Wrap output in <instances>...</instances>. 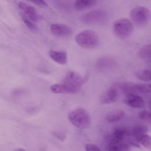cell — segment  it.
<instances>
[{
  "mask_svg": "<svg viewBox=\"0 0 151 151\" xmlns=\"http://www.w3.org/2000/svg\"><path fill=\"white\" fill-rule=\"evenodd\" d=\"M70 122L80 129H86L91 125V117L88 112L83 108H77L68 114Z\"/></svg>",
  "mask_w": 151,
  "mask_h": 151,
  "instance_id": "1",
  "label": "cell"
},
{
  "mask_svg": "<svg viewBox=\"0 0 151 151\" xmlns=\"http://www.w3.org/2000/svg\"><path fill=\"white\" fill-rule=\"evenodd\" d=\"M77 44L86 49H92L98 46L100 40L96 32L91 29H86L80 32L76 37Z\"/></svg>",
  "mask_w": 151,
  "mask_h": 151,
  "instance_id": "2",
  "label": "cell"
},
{
  "mask_svg": "<svg viewBox=\"0 0 151 151\" xmlns=\"http://www.w3.org/2000/svg\"><path fill=\"white\" fill-rule=\"evenodd\" d=\"M133 31V24L126 18L117 20L113 24V32L116 37L124 40L129 37Z\"/></svg>",
  "mask_w": 151,
  "mask_h": 151,
  "instance_id": "3",
  "label": "cell"
},
{
  "mask_svg": "<svg viewBox=\"0 0 151 151\" xmlns=\"http://www.w3.org/2000/svg\"><path fill=\"white\" fill-rule=\"evenodd\" d=\"M149 11L143 6L136 7L130 12L132 21L137 26H143L146 24L149 21Z\"/></svg>",
  "mask_w": 151,
  "mask_h": 151,
  "instance_id": "4",
  "label": "cell"
},
{
  "mask_svg": "<svg viewBox=\"0 0 151 151\" xmlns=\"http://www.w3.org/2000/svg\"><path fill=\"white\" fill-rule=\"evenodd\" d=\"M122 91L127 94H131L134 92L150 93L151 84H137L133 83H125L121 86Z\"/></svg>",
  "mask_w": 151,
  "mask_h": 151,
  "instance_id": "5",
  "label": "cell"
},
{
  "mask_svg": "<svg viewBox=\"0 0 151 151\" xmlns=\"http://www.w3.org/2000/svg\"><path fill=\"white\" fill-rule=\"evenodd\" d=\"M106 17L107 14L104 11L94 10L83 15L81 17V21L85 24H92L101 22Z\"/></svg>",
  "mask_w": 151,
  "mask_h": 151,
  "instance_id": "6",
  "label": "cell"
},
{
  "mask_svg": "<svg viewBox=\"0 0 151 151\" xmlns=\"http://www.w3.org/2000/svg\"><path fill=\"white\" fill-rule=\"evenodd\" d=\"M51 33L57 37L67 38L73 34L72 29L67 25L63 24H53L50 26Z\"/></svg>",
  "mask_w": 151,
  "mask_h": 151,
  "instance_id": "7",
  "label": "cell"
},
{
  "mask_svg": "<svg viewBox=\"0 0 151 151\" xmlns=\"http://www.w3.org/2000/svg\"><path fill=\"white\" fill-rule=\"evenodd\" d=\"M124 103L130 107L140 109L145 106V103L143 99L136 94H127L124 99Z\"/></svg>",
  "mask_w": 151,
  "mask_h": 151,
  "instance_id": "8",
  "label": "cell"
},
{
  "mask_svg": "<svg viewBox=\"0 0 151 151\" xmlns=\"http://www.w3.org/2000/svg\"><path fill=\"white\" fill-rule=\"evenodd\" d=\"M63 83L79 88L84 83V78L78 73L74 71H70L64 77Z\"/></svg>",
  "mask_w": 151,
  "mask_h": 151,
  "instance_id": "9",
  "label": "cell"
},
{
  "mask_svg": "<svg viewBox=\"0 0 151 151\" xmlns=\"http://www.w3.org/2000/svg\"><path fill=\"white\" fill-rule=\"evenodd\" d=\"M78 90V88L67 84L65 83L62 84H55L50 87V90L56 94L64 93V94H70L74 93Z\"/></svg>",
  "mask_w": 151,
  "mask_h": 151,
  "instance_id": "10",
  "label": "cell"
},
{
  "mask_svg": "<svg viewBox=\"0 0 151 151\" xmlns=\"http://www.w3.org/2000/svg\"><path fill=\"white\" fill-rule=\"evenodd\" d=\"M18 6L25 14L27 17L26 18L32 22H37L38 20V15L36 12L34 7L29 6L23 2H19L18 3Z\"/></svg>",
  "mask_w": 151,
  "mask_h": 151,
  "instance_id": "11",
  "label": "cell"
},
{
  "mask_svg": "<svg viewBox=\"0 0 151 151\" xmlns=\"http://www.w3.org/2000/svg\"><path fill=\"white\" fill-rule=\"evenodd\" d=\"M49 55L55 63L64 65L67 62V54L65 51H58L51 50L49 51Z\"/></svg>",
  "mask_w": 151,
  "mask_h": 151,
  "instance_id": "12",
  "label": "cell"
},
{
  "mask_svg": "<svg viewBox=\"0 0 151 151\" xmlns=\"http://www.w3.org/2000/svg\"><path fill=\"white\" fill-rule=\"evenodd\" d=\"M106 144L108 151H122L123 149L122 142L116 140L111 135L107 137Z\"/></svg>",
  "mask_w": 151,
  "mask_h": 151,
  "instance_id": "13",
  "label": "cell"
},
{
  "mask_svg": "<svg viewBox=\"0 0 151 151\" xmlns=\"http://www.w3.org/2000/svg\"><path fill=\"white\" fill-rule=\"evenodd\" d=\"M117 98V92L114 88L108 90L102 96L101 103L103 104H109L114 103Z\"/></svg>",
  "mask_w": 151,
  "mask_h": 151,
  "instance_id": "14",
  "label": "cell"
},
{
  "mask_svg": "<svg viewBox=\"0 0 151 151\" xmlns=\"http://www.w3.org/2000/svg\"><path fill=\"white\" fill-rule=\"evenodd\" d=\"M97 0H76L74 6L77 10L88 9L96 4Z\"/></svg>",
  "mask_w": 151,
  "mask_h": 151,
  "instance_id": "15",
  "label": "cell"
},
{
  "mask_svg": "<svg viewBox=\"0 0 151 151\" xmlns=\"http://www.w3.org/2000/svg\"><path fill=\"white\" fill-rule=\"evenodd\" d=\"M124 115V113L122 110H116L110 112L107 115L106 120L109 123H114L122 119Z\"/></svg>",
  "mask_w": 151,
  "mask_h": 151,
  "instance_id": "16",
  "label": "cell"
},
{
  "mask_svg": "<svg viewBox=\"0 0 151 151\" xmlns=\"http://www.w3.org/2000/svg\"><path fill=\"white\" fill-rule=\"evenodd\" d=\"M136 141L145 147L151 150V136L145 133L135 136Z\"/></svg>",
  "mask_w": 151,
  "mask_h": 151,
  "instance_id": "17",
  "label": "cell"
},
{
  "mask_svg": "<svg viewBox=\"0 0 151 151\" xmlns=\"http://www.w3.org/2000/svg\"><path fill=\"white\" fill-rule=\"evenodd\" d=\"M136 77L143 81H151V69H144L138 71L136 73Z\"/></svg>",
  "mask_w": 151,
  "mask_h": 151,
  "instance_id": "18",
  "label": "cell"
},
{
  "mask_svg": "<svg viewBox=\"0 0 151 151\" xmlns=\"http://www.w3.org/2000/svg\"><path fill=\"white\" fill-rule=\"evenodd\" d=\"M127 130L123 127H116L114 129L112 136L116 140L122 142L126 135L127 134Z\"/></svg>",
  "mask_w": 151,
  "mask_h": 151,
  "instance_id": "19",
  "label": "cell"
},
{
  "mask_svg": "<svg viewBox=\"0 0 151 151\" xmlns=\"http://www.w3.org/2000/svg\"><path fill=\"white\" fill-rule=\"evenodd\" d=\"M139 56L143 59L151 58V44L145 45L139 51Z\"/></svg>",
  "mask_w": 151,
  "mask_h": 151,
  "instance_id": "20",
  "label": "cell"
},
{
  "mask_svg": "<svg viewBox=\"0 0 151 151\" xmlns=\"http://www.w3.org/2000/svg\"><path fill=\"white\" fill-rule=\"evenodd\" d=\"M147 131V127L143 125H138L133 128L132 130V134L135 137L139 134L145 133Z\"/></svg>",
  "mask_w": 151,
  "mask_h": 151,
  "instance_id": "21",
  "label": "cell"
},
{
  "mask_svg": "<svg viewBox=\"0 0 151 151\" xmlns=\"http://www.w3.org/2000/svg\"><path fill=\"white\" fill-rule=\"evenodd\" d=\"M139 118L145 122H151V112L144 110L139 113Z\"/></svg>",
  "mask_w": 151,
  "mask_h": 151,
  "instance_id": "22",
  "label": "cell"
},
{
  "mask_svg": "<svg viewBox=\"0 0 151 151\" xmlns=\"http://www.w3.org/2000/svg\"><path fill=\"white\" fill-rule=\"evenodd\" d=\"M22 19L23 21V22H24V24H25V25L32 32H36L38 30V28L36 27V25L33 24L32 21H31V20H29V19H28L26 17H22Z\"/></svg>",
  "mask_w": 151,
  "mask_h": 151,
  "instance_id": "23",
  "label": "cell"
},
{
  "mask_svg": "<svg viewBox=\"0 0 151 151\" xmlns=\"http://www.w3.org/2000/svg\"><path fill=\"white\" fill-rule=\"evenodd\" d=\"M86 151H102L101 149L96 145L93 143H88L85 147Z\"/></svg>",
  "mask_w": 151,
  "mask_h": 151,
  "instance_id": "24",
  "label": "cell"
},
{
  "mask_svg": "<svg viewBox=\"0 0 151 151\" xmlns=\"http://www.w3.org/2000/svg\"><path fill=\"white\" fill-rule=\"evenodd\" d=\"M41 6H48V4L45 0H27Z\"/></svg>",
  "mask_w": 151,
  "mask_h": 151,
  "instance_id": "25",
  "label": "cell"
},
{
  "mask_svg": "<svg viewBox=\"0 0 151 151\" xmlns=\"http://www.w3.org/2000/svg\"><path fill=\"white\" fill-rule=\"evenodd\" d=\"M54 136L56 138H57L61 140H65V139L66 137L65 134L63 132H55L54 133Z\"/></svg>",
  "mask_w": 151,
  "mask_h": 151,
  "instance_id": "26",
  "label": "cell"
},
{
  "mask_svg": "<svg viewBox=\"0 0 151 151\" xmlns=\"http://www.w3.org/2000/svg\"><path fill=\"white\" fill-rule=\"evenodd\" d=\"M13 151H26V150L22 148H18V149L14 150Z\"/></svg>",
  "mask_w": 151,
  "mask_h": 151,
  "instance_id": "27",
  "label": "cell"
},
{
  "mask_svg": "<svg viewBox=\"0 0 151 151\" xmlns=\"http://www.w3.org/2000/svg\"><path fill=\"white\" fill-rule=\"evenodd\" d=\"M150 112H151V108H150Z\"/></svg>",
  "mask_w": 151,
  "mask_h": 151,
  "instance_id": "28",
  "label": "cell"
}]
</instances>
